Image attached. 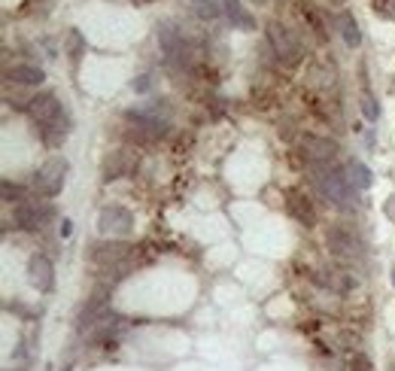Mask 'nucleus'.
<instances>
[{
	"instance_id": "17",
	"label": "nucleus",
	"mask_w": 395,
	"mask_h": 371,
	"mask_svg": "<svg viewBox=\"0 0 395 371\" xmlns=\"http://www.w3.org/2000/svg\"><path fill=\"white\" fill-rule=\"evenodd\" d=\"M359 104H362V113L368 122H377L380 119V107H377V100L371 98L368 92H362V98H359Z\"/></svg>"
},
{
	"instance_id": "24",
	"label": "nucleus",
	"mask_w": 395,
	"mask_h": 371,
	"mask_svg": "<svg viewBox=\"0 0 395 371\" xmlns=\"http://www.w3.org/2000/svg\"><path fill=\"white\" fill-rule=\"evenodd\" d=\"M386 213H389V219H395V195L389 198V204H386Z\"/></svg>"
},
{
	"instance_id": "12",
	"label": "nucleus",
	"mask_w": 395,
	"mask_h": 371,
	"mask_svg": "<svg viewBox=\"0 0 395 371\" xmlns=\"http://www.w3.org/2000/svg\"><path fill=\"white\" fill-rule=\"evenodd\" d=\"M329 246L337 253V256H353V250H356V241L349 238V234L344 231V229H332L329 231Z\"/></svg>"
},
{
	"instance_id": "26",
	"label": "nucleus",
	"mask_w": 395,
	"mask_h": 371,
	"mask_svg": "<svg viewBox=\"0 0 395 371\" xmlns=\"http://www.w3.org/2000/svg\"><path fill=\"white\" fill-rule=\"evenodd\" d=\"M332 4H335V6H341V4H344V0H332Z\"/></svg>"
},
{
	"instance_id": "6",
	"label": "nucleus",
	"mask_w": 395,
	"mask_h": 371,
	"mask_svg": "<svg viewBox=\"0 0 395 371\" xmlns=\"http://www.w3.org/2000/svg\"><path fill=\"white\" fill-rule=\"evenodd\" d=\"M49 216H52V207L43 204V201H21V204L16 207V213H13L19 229H40Z\"/></svg>"
},
{
	"instance_id": "9",
	"label": "nucleus",
	"mask_w": 395,
	"mask_h": 371,
	"mask_svg": "<svg viewBox=\"0 0 395 371\" xmlns=\"http://www.w3.org/2000/svg\"><path fill=\"white\" fill-rule=\"evenodd\" d=\"M9 83H19V85H40L46 76H43L40 67H31V64H19V67H9Z\"/></svg>"
},
{
	"instance_id": "19",
	"label": "nucleus",
	"mask_w": 395,
	"mask_h": 371,
	"mask_svg": "<svg viewBox=\"0 0 395 371\" xmlns=\"http://www.w3.org/2000/svg\"><path fill=\"white\" fill-rule=\"evenodd\" d=\"M21 198H25V189L9 183V179H4V201H6V204H16V201L21 204Z\"/></svg>"
},
{
	"instance_id": "5",
	"label": "nucleus",
	"mask_w": 395,
	"mask_h": 371,
	"mask_svg": "<svg viewBox=\"0 0 395 371\" xmlns=\"http://www.w3.org/2000/svg\"><path fill=\"white\" fill-rule=\"evenodd\" d=\"M131 226H134L131 210L119 207V204L104 207V210H100V216H98V229H100V234H128Z\"/></svg>"
},
{
	"instance_id": "14",
	"label": "nucleus",
	"mask_w": 395,
	"mask_h": 371,
	"mask_svg": "<svg viewBox=\"0 0 395 371\" xmlns=\"http://www.w3.org/2000/svg\"><path fill=\"white\" fill-rule=\"evenodd\" d=\"M347 174H349V179H353V186L356 189H368L371 186V171H368V167L362 164V162H349L347 164Z\"/></svg>"
},
{
	"instance_id": "3",
	"label": "nucleus",
	"mask_w": 395,
	"mask_h": 371,
	"mask_svg": "<svg viewBox=\"0 0 395 371\" xmlns=\"http://www.w3.org/2000/svg\"><path fill=\"white\" fill-rule=\"evenodd\" d=\"M67 171H70V164L64 159H49L37 174H33V192L40 198H55L64 189Z\"/></svg>"
},
{
	"instance_id": "18",
	"label": "nucleus",
	"mask_w": 395,
	"mask_h": 371,
	"mask_svg": "<svg viewBox=\"0 0 395 371\" xmlns=\"http://www.w3.org/2000/svg\"><path fill=\"white\" fill-rule=\"evenodd\" d=\"M83 49H85L83 33H79V31H70V33H67V55H70V58H79V55H83Z\"/></svg>"
},
{
	"instance_id": "23",
	"label": "nucleus",
	"mask_w": 395,
	"mask_h": 371,
	"mask_svg": "<svg viewBox=\"0 0 395 371\" xmlns=\"http://www.w3.org/2000/svg\"><path fill=\"white\" fill-rule=\"evenodd\" d=\"M146 88H149V80H146V76H140V83H134V92H146Z\"/></svg>"
},
{
	"instance_id": "21",
	"label": "nucleus",
	"mask_w": 395,
	"mask_h": 371,
	"mask_svg": "<svg viewBox=\"0 0 395 371\" xmlns=\"http://www.w3.org/2000/svg\"><path fill=\"white\" fill-rule=\"evenodd\" d=\"M349 371H374V365H371V359L368 356H353V362H349Z\"/></svg>"
},
{
	"instance_id": "16",
	"label": "nucleus",
	"mask_w": 395,
	"mask_h": 371,
	"mask_svg": "<svg viewBox=\"0 0 395 371\" xmlns=\"http://www.w3.org/2000/svg\"><path fill=\"white\" fill-rule=\"evenodd\" d=\"M191 4H195V13L201 16V19H207V21H213V19H219V4L216 0H191Z\"/></svg>"
},
{
	"instance_id": "27",
	"label": "nucleus",
	"mask_w": 395,
	"mask_h": 371,
	"mask_svg": "<svg viewBox=\"0 0 395 371\" xmlns=\"http://www.w3.org/2000/svg\"><path fill=\"white\" fill-rule=\"evenodd\" d=\"M392 286H395V265H392Z\"/></svg>"
},
{
	"instance_id": "20",
	"label": "nucleus",
	"mask_w": 395,
	"mask_h": 371,
	"mask_svg": "<svg viewBox=\"0 0 395 371\" xmlns=\"http://www.w3.org/2000/svg\"><path fill=\"white\" fill-rule=\"evenodd\" d=\"M374 13L380 19H395V0H374Z\"/></svg>"
},
{
	"instance_id": "2",
	"label": "nucleus",
	"mask_w": 395,
	"mask_h": 371,
	"mask_svg": "<svg viewBox=\"0 0 395 371\" xmlns=\"http://www.w3.org/2000/svg\"><path fill=\"white\" fill-rule=\"evenodd\" d=\"M316 186H320L322 198L329 201V204L335 207H353L356 204V186L353 179H349L344 171H337V167H325V171H320V177H316Z\"/></svg>"
},
{
	"instance_id": "10",
	"label": "nucleus",
	"mask_w": 395,
	"mask_h": 371,
	"mask_svg": "<svg viewBox=\"0 0 395 371\" xmlns=\"http://www.w3.org/2000/svg\"><path fill=\"white\" fill-rule=\"evenodd\" d=\"M286 198H289L286 201V210L292 213V216H295L298 222H304V226H313L316 216H313V207L307 204V201H304V195L301 192H289Z\"/></svg>"
},
{
	"instance_id": "1",
	"label": "nucleus",
	"mask_w": 395,
	"mask_h": 371,
	"mask_svg": "<svg viewBox=\"0 0 395 371\" xmlns=\"http://www.w3.org/2000/svg\"><path fill=\"white\" fill-rule=\"evenodd\" d=\"M28 113L43 131L52 134V140H58V137H64V134L70 131V128H67V125H70V122H67V113L61 110V104H58V98H55V95L33 98L28 104Z\"/></svg>"
},
{
	"instance_id": "28",
	"label": "nucleus",
	"mask_w": 395,
	"mask_h": 371,
	"mask_svg": "<svg viewBox=\"0 0 395 371\" xmlns=\"http://www.w3.org/2000/svg\"><path fill=\"white\" fill-rule=\"evenodd\" d=\"M134 4H149V0H134Z\"/></svg>"
},
{
	"instance_id": "29",
	"label": "nucleus",
	"mask_w": 395,
	"mask_h": 371,
	"mask_svg": "<svg viewBox=\"0 0 395 371\" xmlns=\"http://www.w3.org/2000/svg\"><path fill=\"white\" fill-rule=\"evenodd\" d=\"M389 371H395V362H392V368H389Z\"/></svg>"
},
{
	"instance_id": "7",
	"label": "nucleus",
	"mask_w": 395,
	"mask_h": 371,
	"mask_svg": "<svg viewBox=\"0 0 395 371\" xmlns=\"http://www.w3.org/2000/svg\"><path fill=\"white\" fill-rule=\"evenodd\" d=\"M52 262L46 256H33L31 262H28V280H31V286L33 289H40V292H52L55 286V277H52Z\"/></svg>"
},
{
	"instance_id": "15",
	"label": "nucleus",
	"mask_w": 395,
	"mask_h": 371,
	"mask_svg": "<svg viewBox=\"0 0 395 371\" xmlns=\"http://www.w3.org/2000/svg\"><path fill=\"white\" fill-rule=\"evenodd\" d=\"M341 28H344V40H347V46H349V49H356L359 43H362V33H359L356 19H353V16H344V19H341Z\"/></svg>"
},
{
	"instance_id": "13",
	"label": "nucleus",
	"mask_w": 395,
	"mask_h": 371,
	"mask_svg": "<svg viewBox=\"0 0 395 371\" xmlns=\"http://www.w3.org/2000/svg\"><path fill=\"white\" fill-rule=\"evenodd\" d=\"M307 150H313V152H310L313 162H332V159H335V143H329V140L307 137Z\"/></svg>"
},
{
	"instance_id": "8",
	"label": "nucleus",
	"mask_w": 395,
	"mask_h": 371,
	"mask_svg": "<svg viewBox=\"0 0 395 371\" xmlns=\"http://www.w3.org/2000/svg\"><path fill=\"white\" fill-rule=\"evenodd\" d=\"M158 43H162V49L167 52V58H179L186 49H183V37L174 31V25H162L158 28Z\"/></svg>"
},
{
	"instance_id": "11",
	"label": "nucleus",
	"mask_w": 395,
	"mask_h": 371,
	"mask_svg": "<svg viewBox=\"0 0 395 371\" xmlns=\"http://www.w3.org/2000/svg\"><path fill=\"white\" fill-rule=\"evenodd\" d=\"M222 6H225V13H228V19L234 21L237 28H243V31H253L256 28V19L241 6V0H222Z\"/></svg>"
},
{
	"instance_id": "22",
	"label": "nucleus",
	"mask_w": 395,
	"mask_h": 371,
	"mask_svg": "<svg viewBox=\"0 0 395 371\" xmlns=\"http://www.w3.org/2000/svg\"><path fill=\"white\" fill-rule=\"evenodd\" d=\"M58 231H61V238H70V234H73V222H70V219H64Z\"/></svg>"
},
{
	"instance_id": "4",
	"label": "nucleus",
	"mask_w": 395,
	"mask_h": 371,
	"mask_svg": "<svg viewBox=\"0 0 395 371\" xmlns=\"http://www.w3.org/2000/svg\"><path fill=\"white\" fill-rule=\"evenodd\" d=\"M268 40H270V46H274L277 58L283 61V64L292 67V64L301 61V43H298V37L289 28L280 25V21H270V25H268Z\"/></svg>"
},
{
	"instance_id": "25",
	"label": "nucleus",
	"mask_w": 395,
	"mask_h": 371,
	"mask_svg": "<svg viewBox=\"0 0 395 371\" xmlns=\"http://www.w3.org/2000/svg\"><path fill=\"white\" fill-rule=\"evenodd\" d=\"M253 4H258V6H262V4H268V0H253Z\"/></svg>"
}]
</instances>
